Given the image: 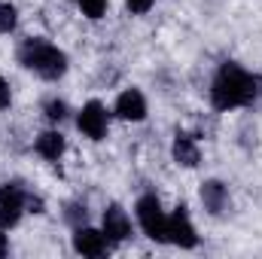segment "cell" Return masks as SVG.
Returning <instances> with one entry per match:
<instances>
[{
    "label": "cell",
    "mask_w": 262,
    "mask_h": 259,
    "mask_svg": "<svg viewBox=\"0 0 262 259\" xmlns=\"http://www.w3.org/2000/svg\"><path fill=\"white\" fill-rule=\"evenodd\" d=\"M25 207H28V195H25V189H21L18 183L0 186V226H3V229L18 226Z\"/></svg>",
    "instance_id": "5b68a950"
},
{
    "label": "cell",
    "mask_w": 262,
    "mask_h": 259,
    "mask_svg": "<svg viewBox=\"0 0 262 259\" xmlns=\"http://www.w3.org/2000/svg\"><path fill=\"white\" fill-rule=\"evenodd\" d=\"M43 113H46V119H49V122H64L70 110H67V104L61 101V98H52V101H46Z\"/></svg>",
    "instance_id": "9a60e30c"
},
{
    "label": "cell",
    "mask_w": 262,
    "mask_h": 259,
    "mask_svg": "<svg viewBox=\"0 0 262 259\" xmlns=\"http://www.w3.org/2000/svg\"><path fill=\"white\" fill-rule=\"evenodd\" d=\"M18 25V9L12 3H0V34H12Z\"/></svg>",
    "instance_id": "5bb4252c"
},
{
    "label": "cell",
    "mask_w": 262,
    "mask_h": 259,
    "mask_svg": "<svg viewBox=\"0 0 262 259\" xmlns=\"http://www.w3.org/2000/svg\"><path fill=\"white\" fill-rule=\"evenodd\" d=\"M107 125H110V113H107V107H104L101 101L82 104V110H79V116H76V128L82 131L85 137L104 140V137H107Z\"/></svg>",
    "instance_id": "277c9868"
},
{
    "label": "cell",
    "mask_w": 262,
    "mask_h": 259,
    "mask_svg": "<svg viewBox=\"0 0 262 259\" xmlns=\"http://www.w3.org/2000/svg\"><path fill=\"white\" fill-rule=\"evenodd\" d=\"M134 210H137V223H140V229H143L146 238H152V241H168V217H165V210H162L159 195H152V192L140 195L137 204H134Z\"/></svg>",
    "instance_id": "3957f363"
},
{
    "label": "cell",
    "mask_w": 262,
    "mask_h": 259,
    "mask_svg": "<svg viewBox=\"0 0 262 259\" xmlns=\"http://www.w3.org/2000/svg\"><path fill=\"white\" fill-rule=\"evenodd\" d=\"M85 18H101L107 12V0H76Z\"/></svg>",
    "instance_id": "2e32d148"
},
{
    "label": "cell",
    "mask_w": 262,
    "mask_h": 259,
    "mask_svg": "<svg viewBox=\"0 0 262 259\" xmlns=\"http://www.w3.org/2000/svg\"><path fill=\"white\" fill-rule=\"evenodd\" d=\"M64 220L76 229V226H85V220H89V207H85V201H70L64 210Z\"/></svg>",
    "instance_id": "4fadbf2b"
},
{
    "label": "cell",
    "mask_w": 262,
    "mask_h": 259,
    "mask_svg": "<svg viewBox=\"0 0 262 259\" xmlns=\"http://www.w3.org/2000/svg\"><path fill=\"white\" fill-rule=\"evenodd\" d=\"M168 241L177 244V247H183V250H192L198 244L195 226H192V220H189V213H186L183 204L168 217Z\"/></svg>",
    "instance_id": "8992f818"
},
{
    "label": "cell",
    "mask_w": 262,
    "mask_h": 259,
    "mask_svg": "<svg viewBox=\"0 0 262 259\" xmlns=\"http://www.w3.org/2000/svg\"><path fill=\"white\" fill-rule=\"evenodd\" d=\"M116 116L125 119V122H140L146 116V98L137 92V89H125L119 98H116Z\"/></svg>",
    "instance_id": "9c48e42d"
},
{
    "label": "cell",
    "mask_w": 262,
    "mask_h": 259,
    "mask_svg": "<svg viewBox=\"0 0 262 259\" xmlns=\"http://www.w3.org/2000/svg\"><path fill=\"white\" fill-rule=\"evenodd\" d=\"M259 95V76L247 73L241 64L226 61L220 64L213 82H210V104L213 110H238V107H250Z\"/></svg>",
    "instance_id": "6da1fadb"
},
{
    "label": "cell",
    "mask_w": 262,
    "mask_h": 259,
    "mask_svg": "<svg viewBox=\"0 0 262 259\" xmlns=\"http://www.w3.org/2000/svg\"><path fill=\"white\" fill-rule=\"evenodd\" d=\"M64 134L61 131H55V128H49V131H40L37 134V140H34V149L46 159V162H58L61 156H64Z\"/></svg>",
    "instance_id": "8fae6325"
},
{
    "label": "cell",
    "mask_w": 262,
    "mask_h": 259,
    "mask_svg": "<svg viewBox=\"0 0 262 259\" xmlns=\"http://www.w3.org/2000/svg\"><path fill=\"white\" fill-rule=\"evenodd\" d=\"M171 156H174V162H177V165H183V168H195L198 159H201L195 137H192V134H174Z\"/></svg>",
    "instance_id": "7c38bea8"
},
{
    "label": "cell",
    "mask_w": 262,
    "mask_h": 259,
    "mask_svg": "<svg viewBox=\"0 0 262 259\" xmlns=\"http://www.w3.org/2000/svg\"><path fill=\"white\" fill-rule=\"evenodd\" d=\"M152 3H156V0H125V6H128L134 15H146V12L152 9Z\"/></svg>",
    "instance_id": "e0dca14e"
},
{
    "label": "cell",
    "mask_w": 262,
    "mask_h": 259,
    "mask_svg": "<svg viewBox=\"0 0 262 259\" xmlns=\"http://www.w3.org/2000/svg\"><path fill=\"white\" fill-rule=\"evenodd\" d=\"M9 107V85H6V79L0 76V110H6Z\"/></svg>",
    "instance_id": "ac0fdd59"
},
{
    "label": "cell",
    "mask_w": 262,
    "mask_h": 259,
    "mask_svg": "<svg viewBox=\"0 0 262 259\" xmlns=\"http://www.w3.org/2000/svg\"><path fill=\"white\" fill-rule=\"evenodd\" d=\"M18 64L25 70H31V73H37L40 79L55 82L67 73V55L43 37H28L18 46Z\"/></svg>",
    "instance_id": "7a4b0ae2"
},
{
    "label": "cell",
    "mask_w": 262,
    "mask_h": 259,
    "mask_svg": "<svg viewBox=\"0 0 262 259\" xmlns=\"http://www.w3.org/2000/svg\"><path fill=\"white\" fill-rule=\"evenodd\" d=\"M107 235L104 232H98V229H92V226H76L73 229V250L79 253V256H104L107 253Z\"/></svg>",
    "instance_id": "52a82bcc"
},
{
    "label": "cell",
    "mask_w": 262,
    "mask_h": 259,
    "mask_svg": "<svg viewBox=\"0 0 262 259\" xmlns=\"http://www.w3.org/2000/svg\"><path fill=\"white\" fill-rule=\"evenodd\" d=\"M198 195H201V204H204V210H207L210 217H220V213L229 207V189H226V183H220V180H204Z\"/></svg>",
    "instance_id": "30bf717a"
},
{
    "label": "cell",
    "mask_w": 262,
    "mask_h": 259,
    "mask_svg": "<svg viewBox=\"0 0 262 259\" xmlns=\"http://www.w3.org/2000/svg\"><path fill=\"white\" fill-rule=\"evenodd\" d=\"M101 232L107 235V241H110V244H122V241H128V238H131L128 213H125L119 204H110V207L104 210V229H101Z\"/></svg>",
    "instance_id": "ba28073f"
},
{
    "label": "cell",
    "mask_w": 262,
    "mask_h": 259,
    "mask_svg": "<svg viewBox=\"0 0 262 259\" xmlns=\"http://www.w3.org/2000/svg\"><path fill=\"white\" fill-rule=\"evenodd\" d=\"M9 253V241H6V235H3V226H0V256H6Z\"/></svg>",
    "instance_id": "d6986e66"
}]
</instances>
